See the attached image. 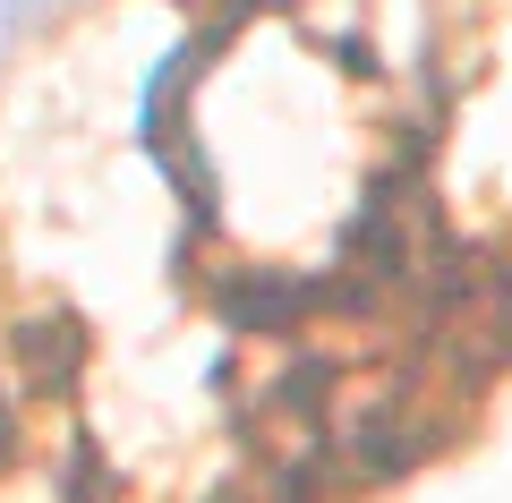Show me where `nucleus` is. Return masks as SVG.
Instances as JSON below:
<instances>
[{
  "label": "nucleus",
  "mask_w": 512,
  "mask_h": 503,
  "mask_svg": "<svg viewBox=\"0 0 512 503\" xmlns=\"http://www.w3.org/2000/svg\"><path fill=\"white\" fill-rule=\"evenodd\" d=\"M52 9H60V0H0V60L18 52V43L35 35V26L52 18Z\"/></svg>",
  "instance_id": "1"
}]
</instances>
